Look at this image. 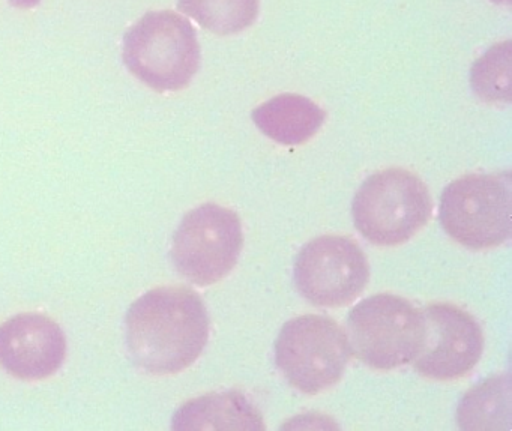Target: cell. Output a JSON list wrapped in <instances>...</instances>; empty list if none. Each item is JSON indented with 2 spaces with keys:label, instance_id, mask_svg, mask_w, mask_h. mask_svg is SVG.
Returning <instances> with one entry per match:
<instances>
[{
  "label": "cell",
  "instance_id": "obj_17",
  "mask_svg": "<svg viewBox=\"0 0 512 431\" xmlns=\"http://www.w3.org/2000/svg\"><path fill=\"white\" fill-rule=\"evenodd\" d=\"M491 2H494V4H499V5H508L509 4V0H491Z\"/></svg>",
  "mask_w": 512,
  "mask_h": 431
},
{
  "label": "cell",
  "instance_id": "obj_4",
  "mask_svg": "<svg viewBox=\"0 0 512 431\" xmlns=\"http://www.w3.org/2000/svg\"><path fill=\"white\" fill-rule=\"evenodd\" d=\"M424 332L421 310L391 293L364 299L347 317L350 353L374 370H394L413 362Z\"/></svg>",
  "mask_w": 512,
  "mask_h": 431
},
{
  "label": "cell",
  "instance_id": "obj_12",
  "mask_svg": "<svg viewBox=\"0 0 512 431\" xmlns=\"http://www.w3.org/2000/svg\"><path fill=\"white\" fill-rule=\"evenodd\" d=\"M260 133L280 145L298 146L313 139L325 124V110L310 98L281 94L251 113Z\"/></svg>",
  "mask_w": 512,
  "mask_h": 431
},
{
  "label": "cell",
  "instance_id": "obj_11",
  "mask_svg": "<svg viewBox=\"0 0 512 431\" xmlns=\"http://www.w3.org/2000/svg\"><path fill=\"white\" fill-rule=\"evenodd\" d=\"M173 430H265L260 410L239 391L212 392L182 404Z\"/></svg>",
  "mask_w": 512,
  "mask_h": 431
},
{
  "label": "cell",
  "instance_id": "obj_7",
  "mask_svg": "<svg viewBox=\"0 0 512 431\" xmlns=\"http://www.w3.org/2000/svg\"><path fill=\"white\" fill-rule=\"evenodd\" d=\"M244 233L238 214L215 203H205L185 214L173 235L176 271L196 286L223 280L238 263Z\"/></svg>",
  "mask_w": 512,
  "mask_h": 431
},
{
  "label": "cell",
  "instance_id": "obj_1",
  "mask_svg": "<svg viewBox=\"0 0 512 431\" xmlns=\"http://www.w3.org/2000/svg\"><path fill=\"white\" fill-rule=\"evenodd\" d=\"M125 323L134 362L155 376L181 373L208 343V311L199 293L185 286L149 290L131 304Z\"/></svg>",
  "mask_w": 512,
  "mask_h": 431
},
{
  "label": "cell",
  "instance_id": "obj_15",
  "mask_svg": "<svg viewBox=\"0 0 512 431\" xmlns=\"http://www.w3.org/2000/svg\"><path fill=\"white\" fill-rule=\"evenodd\" d=\"M473 92L485 103L508 104L511 101V41L488 49L470 71Z\"/></svg>",
  "mask_w": 512,
  "mask_h": 431
},
{
  "label": "cell",
  "instance_id": "obj_3",
  "mask_svg": "<svg viewBox=\"0 0 512 431\" xmlns=\"http://www.w3.org/2000/svg\"><path fill=\"white\" fill-rule=\"evenodd\" d=\"M433 211L430 191L409 170L386 169L371 175L355 194L353 223L374 245L404 244L428 223Z\"/></svg>",
  "mask_w": 512,
  "mask_h": 431
},
{
  "label": "cell",
  "instance_id": "obj_5",
  "mask_svg": "<svg viewBox=\"0 0 512 431\" xmlns=\"http://www.w3.org/2000/svg\"><path fill=\"white\" fill-rule=\"evenodd\" d=\"M511 175H466L440 197L439 220L449 238L470 250L499 247L511 238Z\"/></svg>",
  "mask_w": 512,
  "mask_h": 431
},
{
  "label": "cell",
  "instance_id": "obj_10",
  "mask_svg": "<svg viewBox=\"0 0 512 431\" xmlns=\"http://www.w3.org/2000/svg\"><path fill=\"white\" fill-rule=\"evenodd\" d=\"M65 355L64 331L50 317L25 313L0 325V365L17 379H47L62 367Z\"/></svg>",
  "mask_w": 512,
  "mask_h": 431
},
{
  "label": "cell",
  "instance_id": "obj_8",
  "mask_svg": "<svg viewBox=\"0 0 512 431\" xmlns=\"http://www.w3.org/2000/svg\"><path fill=\"white\" fill-rule=\"evenodd\" d=\"M295 284L317 307H343L364 292L370 268L350 236L325 235L304 245L295 260Z\"/></svg>",
  "mask_w": 512,
  "mask_h": 431
},
{
  "label": "cell",
  "instance_id": "obj_6",
  "mask_svg": "<svg viewBox=\"0 0 512 431\" xmlns=\"http://www.w3.org/2000/svg\"><path fill=\"white\" fill-rule=\"evenodd\" d=\"M350 358L346 332L331 317L305 314L284 323L275 362L290 385L308 395L340 382Z\"/></svg>",
  "mask_w": 512,
  "mask_h": 431
},
{
  "label": "cell",
  "instance_id": "obj_13",
  "mask_svg": "<svg viewBox=\"0 0 512 431\" xmlns=\"http://www.w3.org/2000/svg\"><path fill=\"white\" fill-rule=\"evenodd\" d=\"M461 430H509L511 386L508 374L482 380L464 394L457 409Z\"/></svg>",
  "mask_w": 512,
  "mask_h": 431
},
{
  "label": "cell",
  "instance_id": "obj_14",
  "mask_svg": "<svg viewBox=\"0 0 512 431\" xmlns=\"http://www.w3.org/2000/svg\"><path fill=\"white\" fill-rule=\"evenodd\" d=\"M178 8L221 37L250 28L259 16V0H178Z\"/></svg>",
  "mask_w": 512,
  "mask_h": 431
},
{
  "label": "cell",
  "instance_id": "obj_9",
  "mask_svg": "<svg viewBox=\"0 0 512 431\" xmlns=\"http://www.w3.org/2000/svg\"><path fill=\"white\" fill-rule=\"evenodd\" d=\"M424 343L413 367L421 376L454 380L466 376L481 359L484 335L481 326L466 311L452 304L422 308Z\"/></svg>",
  "mask_w": 512,
  "mask_h": 431
},
{
  "label": "cell",
  "instance_id": "obj_16",
  "mask_svg": "<svg viewBox=\"0 0 512 431\" xmlns=\"http://www.w3.org/2000/svg\"><path fill=\"white\" fill-rule=\"evenodd\" d=\"M10 4L17 8H32L40 4V0H10Z\"/></svg>",
  "mask_w": 512,
  "mask_h": 431
},
{
  "label": "cell",
  "instance_id": "obj_2",
  "mask_svg": "<svg viewBox=\"0 0 512 431\" xmlns=\"http://www.w3.org/2000/svg\"><path fill=\"white\" fill-rule=\"evenodd\" d=\"M124 64L158 92L187 88L200 67V46L191 23L173 11H151L125 34Z\"/></svg>",
  "mask_w": 512,
  "mask_h": 431
}]
</instances>
